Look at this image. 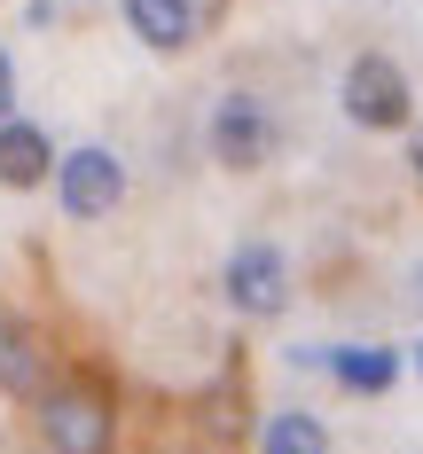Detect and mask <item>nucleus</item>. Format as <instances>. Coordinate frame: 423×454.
I'll return each mask as SVG.
<instances>
[{
    "label": "nucleus",
    "mask_w": 423,
    "mask_h": 454,
    "mask_svg": "<svg viewBox=\"0 0 423 454\" xmlns=\"http://www.w3.org/2000/svg\"><path fill=\"white\" fill-rule=\"evenodd\" d=\"M40 439L47 454H110L118 447V408L87 376H55L40 384Z\"/></svg>",
    "instance_id": "f257e3e1"
},
{
    "label": "nucleus",
    "mask_w": 423,
    "mask_h": 454,
    "mask_svg": "<svg viewBox=\"0 0 423 454\" xmlns=\"http://www.w3.org/2000/svg\"><path fill=\"white\" fill-rule=\"evenodd\" d=\"M345 118L353 126H369V134H400L408 118H416V87H408V71L392 63V55H353L345 63Z\"/></svg>",
    "instance_id": "f03ea898"
},
{
    "label": "nucleus",
    "mask_w": 423,
    "mask_h": 454,
    "mask_svg": "<svg viewBox=\"0 0 423 454\" xmlns=\"http://www.w3.org/2000/svg\"><path fill=\"white\" fill-rule=\"evenodd\" d=\"M220 282H228V306L243 321H275L290 306V259H282L275 243H235Z\"/></svg>",
    "instance_id": "7ed1b4c3"
},
{
    "label": "nucleus",
    "mask_w": 423,
    "mask_h": 454,
    "mask_svg": "<svg viewBox=\"0 0 423 454\" xmlns=\"http://www.w3.org/2000/svg\"><path fill=\"white\" fill-rule=\"evenodd\" d=\"M118 196H126V165L110 157V149H71V157H55V204L71 212V220H102V212H118Z\"/></svg>",
    "instance_id": "20e7f679"
},
{
    "label": "nucleus",
    "mask_w": 423,
    "mask_h": 454,
    "mask_svg": "<svg viewBox=\"0 0 423 454\" xmlns=\"http://www.w3.org/2000/svg\"><path fill=\"white\" fill-rule=\"evenodd\" d=\"M275 118H267V102H251V94H228L220 110H212V157L228 165V173H259L267 157H275Z\"/></svg>",
    "instance_id": "39448f33"
},
{
    "label": "nucleus",
    "mask_w": 423,
    "mask_h": 454,
    "mask_svg": "<svg viewBox=\"0 0 423 454\" xmlns=\"http://www.w3.org/2000/svg\"><path fill=\"white\" fill-rule=\"evenodd\" d=\"M55 173V141L32 118H0V188H40Z\"/></svg>",
    "instance_id": "423d86ee"
},
{
    "label": "nucleus",
    "mask_w": 423,
    "mask_h": 454,
    "mask_svg": "<svg viewBox=\"0 0 423 454\" xmlns=\"http://www.w3.org/2000/svg\"><path fill=\"white\" fill-rule=\"evenodd\" d=\"M126 32H134L141 47H157V55H181V47H196V8L188 0H126Z\"/></svg>",
    "instance_id": "0eeeda50"
},
{
    "label": "nucleus",
    "mask_w": 423,
    "mask_h": 454,
    "mask_svg": "<svg viewBox=\"0 0 423 454\" xmlns=\"http://www.w3.org/2000/svg\"><path fill=\"white\" fill-rule=\"evenodd\" d=\"M47 384V345L24 329V321L0 314V392H16V400H40Z\"/></svg>",
    "instance_id": "6e6552de"
},
{
    "label": "nucleus",
    "mask_w": 423,
    "mask_h": 454,
    "mask_svg": "<svg viewBox=\"0 0 423 454\" xmlns=\"http://www.w3.org/2000/svg\"><path fill=\"white\" fill-rule=\"evenodd\" d=\"M322 368L345 384V392H392L400 353H392V345H322Z\"/></svg>",
    "instance_id": "1a4fd4ad"
},
{
    "label": "nucleus",
    "mask_w": 423,
    "mask_h": 454,
    "mask_svg": "<svg viewBox=\"0 0 423 454\" xmlns=\"http://www.w3.org/2000/svg\"><path fill=\"white\" fill-rule=\"evenodd\" d=\"M259 454H329V423L314 408H282L275 423H267Z\"/></svg>",
    "instance_id": "9d476101"
},
{
    "label": "nucleus",
    "mask_w": 423,
    "mask_h": 454,
    "mask_svg": "<svg viewBox=\"0 0 423 454\" xmlns=\"http://www.w3.org/2000/svg\"><path fill=\"white\" fill-rule=\"evenodd\" d=\"M204 431H212V439H243V376H235V368L204 392Z\"/></svg>",
    "instance_id": "9b49d317"
},
{
    "label": "nucleus",
    "mask_w": 423,
    "mask_h": 454,
    "mask_svg": "<svg viewBox=\"0 0 423 454\" xmlns=\"http://www.w3.org/2000/svg\"><path fill=\"white\" fill-rule=\"evenodd\" d=\"M0 118H16V63H8V47H0Z\"/></svg>",
    "instance_id": "f8f14e48"
},
{
    "label": "nucleus",
    "mask_w": 423,
    "mask_h": 454,
    "mask_svg": "<svg viewBox=\"0 0 423 454\" xmlns=\"http://www.w3.org/2000/svg\"><path fill=\"white\" fill-rule=\"evenodd\" d=\"M188 8H196V24H220L228 16V0H188Z\"/></svg>",
    "instance_id": "ddd939ff"
},
{
    "label": "nucleus",
    "mask_w": 423,
    "mask_h": 454,
    "mask_svg": "<svg viewBox=\"0 0 423 454\" xmlns=\"http://www.w3.org/2000/svg\"><path fill=\"white\" fill-rule=\"evenodd\" d=\"M408 165H416V181H423V126H416V149H408Z\"/></svg>",
    "instance_id": "4468645a"
},
{
    "label": "nucleus",
    "mask_w": 423,
    "mask_h": 454,
    "mask_svg": "<svg viewBox=\"0 0 423 454\" xmlns=\"http://www.w3.org/2000/svg\"><path fill=\"white\" fill-rule=\"evenodd\" d=\"M416 298H423V274H416Z\"/></svg>",
    "instance_id": "2eb2a0df"
},
{
    "label": "nucleus",
    "mask_w": 423,
    "mask_h": 454,
    "mask_svg": "<svg viewBox=\"0 0 423 454\" xmlns=\"http://www.w3.org/2000/svg\"><path fill=\"white\" fill-rule=\"evenodd\" d=\"M416 368H423V345H416Z\"/></svg>",
    "instance_id": "dca6fc26"
},
{
    "label": "nucleus",
    "mask_w": 423,
    "mask_h": 454,
    "mask_svg": "<svg viewBox=\"0 0 423 454\" xmlns=\"http://www.w3.org/2000/svg\"><path fill=\"white\" fill-rule=\"evenodd\" d=\"M0 454H8V439H0Z\"/></svg>",
    "instance_id": "f3484780"
}]
</instances>
